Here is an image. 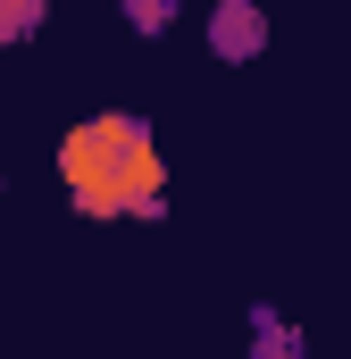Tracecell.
<instances>
[{
	"label": "cell",
	"mask_w": 351,
	"mask_h": 359,
	"mask_svg": "<svg viewBox=\"0 0 351 359\" xmlns=\"http://www.w3.org/2000/svg\"><path fill=\"white\" fill-rule=\"evenodd\" d=\"M59 184L84 217H168V168L151 142V117L92 109L59 134Z\"/></svg>",
	"instance_id": "cell-1"
},
{
	"label": "cell",
	"mask_w": 351,
	"mask_h": 359,
	"mask_svg": "<svg viewBox=\"0 0 351 359\" xmlns=\"http://www.w3.org/2000/svg\"><path fill=\"white\" fill-rule=\"evenodd\" d=\"M209 50H218L226 67H251L267 50V8L260 0H218V8H209Z\"/></svg>",
	"instance_id": "cell-2"
},
{
	"label": "cell",
	"mask_w": 351,
	"mask_h": 359,
	"mask_svg": "<svg viewBox=\"0 0 351 359\" xmlns=\"http://www.w3.org/2000/svg\"><path fill=\"white\" fill-rule=\"evenodd\" d=\"M251 359H310V343H301L293 318H276L267 301H251Z\"/></svg>",
	"instance_id": "cell-3"
},
{
	"label": "cell",
	"mask_w": 351,
	"mask_h": 359,
	"mask_svg": "<svg viewBox=\"0 0 351 359\" xmlns=\"http://www.w3.org/2000/svg\"><path fill=\"white\" fill-rule=\"evenodd\" d=\"M42 25H51L42 0H0V42H25V34H42Z\"/></svg>",
	"instance_id": "cell-4"
},
{
	"label": "cell",
	"mask_w": 351,
	"mask_h": 359,
	"mask_svg": "<svg viewBox=\"0 0 351 359\" xmlns=\"http://www.w3.org/2000/svg\"><path fill=\"white\" fill-rule=\"evenodd\" d=\"M126 25H134V34H168V25H176V0H126Z\"/></svg>",
	"instance_id": "cell-5"
}]
</instances>
